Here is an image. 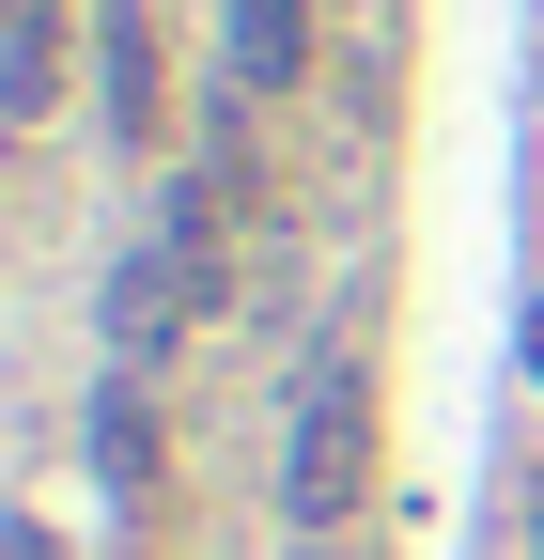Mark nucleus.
Wrapping results in <instances>:
<instances>
[{
    "mask_svg": "<svg viewBox=\"0 0 544 560\" xmlns=\"http://www.w3.org/2000/svg\"><path fill=\"white\" fill-rule=\"evenodd\" d=\"M358 499H374V359L358 342H311L296 420H281V514L296 529H343Z\"/></svg>",
    "mask_w": 544,
    "mask_h": 560,
    "instance_id": "f257e3e1",
    "label": "nucleus"
},
{
    "mask_svg": "<svg viewBox=\"0 0 544 560\" xmlns=\"http://www.w3.org/2000/svg\"><path fill=\"white\" fill-rule=\"evenodd\" d=\"M218 47L249 94H296L311 79V0H218Z\"/></svg>",
    "mask_w": 544,
    "mask_h": 560,
    "instance_id": "f03ea898",
    "label": "nucleus"
},
{
    "mask_svg": "<svg viewBox=\"0 0 544 560\" xmlns=\"http://www.w3.org/2000/svg\"><path fill=\"white\" fill-rule=\"evenodd\" d=\"M94 94H109V140H125V156L172 125V109H156V32H141V16H109V32H94Z\"/></svg>",
    "mask_w": 544,
    "mask_h": 560,
    "instance_id": "7ed1b4c3",
    "label": "nucleus"
},
{
    "mask_svg": "<svg viewBox=\"0 0 544 560\" xmlns=\"http://www.w3.org/2000/svg\"><path fill=\"white\" fill-rule=\"evenodd\" d=\"M94 467H109V499H141V482H156V420L109 405V420H94Z\"/></svg>",
    "mask_w": 544,
    "mask_h": 560,
    "instance_id": "20e7f679",
    "label": "nucleus"
},
{
    "mask_svg": "<svg viewBox=\"0 0 544 560\" xmlns=\"http://www.w3.org/2000/svg\"><path fill=\"white\" fill-rule=\"evenodd\" d=\"M0 94H16V109H47V94H62V32H47V16H16V62H0Z\"/></svg>",
    "mask_w": 544,
    "mask_h": 560,
    "instance_id": "39448f33",
    "label": "nucleus"
},
{
    "mask_svg": "<svg viewBox=\"0 0 544 560\" xmlns=\"http://www.w3.org/2000/svg\"><path fill=\"white\" fill-rule=\"evenodd\" d=\"M529 560H544V482H529Z\"/></svg>",
    "mask_w": 544,
    "mask_h": 560,
    "instance_id": "423d86ee",
    "label": "nucleus"
},
{
    "mask_svg": "<svg viewBox=\"0 0 544 560\" xmlns=\"http://www.w3.org/2000/svg\"><path fill=\"white\" fill-rule=\"evenodd\" d=\"M529 374H544V296H529Z\"/></svg>",
    "mask_w": 544,
    "mask_h": 560,
    "instance_id": "0eeeda50",
    "label": "nucleus"
}]
</instances>
